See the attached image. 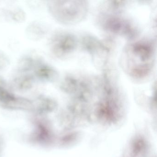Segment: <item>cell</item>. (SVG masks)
<instances>
[{
	"label": "cell",
	"instance_id": "obj_1",
	"mask_svg": "<svg viewBox=\"0 0 157 157\" xmlns=\"http://www.w3.org/2000/svg\"><path fill=\"white\" fill-rule=\"evenodd\" d=\"M154 49L152 45L140 42L131 45L128 49V65L130 74L136 78L145 77L152 67Z\"/></svg>",
	"mask_w": 157,
	"mask_h": 157
},
{
	"label": "cell",
	"instance_id": "obj_2",
	"mask_svg": "<svg viewBox=\"0 0 157 157\" xmlns=\"http://www.w3.org/2000/svg\"><path fill=\"white\" fill-rule=\"evenodd\" d=\"M77 2H76L77 3ZM56 3L50 7L52 14L60 21L73 23L79 21L84 17L87 11V6L83 3Z\"/></svg>",
	"mask_w": 157,
	"mask_h": 157
},
{
	"label": "cell",
	"instance_id": "obj_4",
	"mask_svg": "<svg viewBox=\"0 0 157 157\" xmlns=\"http://www.w3.org/2000/svg\"><path fill=\"white\" fill-rule=\"evenodd\" d=\"M103 26L112 33L123 35L129 38L136 36V30L126 20L116 16L106 17L103 22Z\"/></svg>",
	"mask_w": 157,
	"mask_h": 157
},
{
	"label": "cell",
	"instance_id": "obj_5",
	"mask_svg": "<svg viewBox=\"0 0 157 157\" xmlns=\"http://www.w3.org/2000/svg\"><path fill=\"white\" fill-rule=\"evenodd\" d=\"M36 75L45 80L53 81L57 76L56 72L53 69L47 66H44L36 71Z\"/></svg>",
	"mask_w": 157,
	"mask_h": 157
},
{
	"label": "cell",
	"instance_id": "obj_3",
	"mask_svg": "<svg viewBox=\"0 0 157 157\" xmlns=\"http://www.w3.org/2000/svg\"><path fill=\"white\" fill-rule=\"evenodd\" d=\"M77 45L76 37L69 33L57 35L52 41V48L56 56L65 57L74 51Z\"/></svg>",
	"mask_w": 157,
	"mask_h": 157
}]
</instances>
